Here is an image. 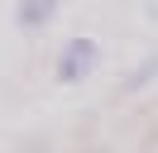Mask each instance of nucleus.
I'll return each mask as SVG.
<instances>
[{"label":"nucleus","instance_id":"nucleus-1","mask_svg":"<svg viewBox=\"0 0 158 153\" xmlns=\"http://www.w3.org/2000/svg\"><path fill=\"white\" fill-rule=\"evenodd\" d=\"M101 62V43L91 34H72L67 43L58 48V62H53V76H58V86H81L91 72H96Z\"/></svg>","mask_w":158,"mask_h":153},{"label":"nucleus","instance_id":"nucleus-2","mask_svg":"<svg viewBox=\"0 0 158 153\" xmlns=\"http://www.w3.org/2000/svg\"><path fill=\"white\" fill-rule=\"evenodd\" d=\"M62 0H15V29L19 34H43L58 19Z\"/></svg>","mask_w":158,"mask_h":153},{"label":"nucleus","instance_id":"nucleus-3","mask_svg":"<svg viewBox=\"0 0 158 153\" xmlns=\"http://www.w3.org/2000/svg\"><path fill=\"white\" fill-rule=\"evenodd\" d=\"M148 76H158V53H144V67H134V72L125 76V91H139Z\"/></svg>","mask_w":158,"mask_h":153},{"label":"nucleus","instance_id":"nucleus-4","mask_svg":"<svg viewBox=\"0 0 158 153\" xmlns=\"http://www.w3.org/2000/svg\"><path fill=\"white\" fill-rule=\"evenodd\" d=\"M139 5H144V14H148V19H158V0H139Z\"/></svg>","mask_w":158,"mask_h":153}]
</instances>
